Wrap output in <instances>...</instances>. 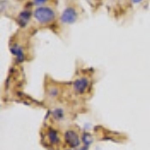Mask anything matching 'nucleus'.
Listing matches in <instances>:
<instances>
[{
	"label": "nucleus",
	"mask_w": 150,
	"mask_h": 150,
	"mask_svg": "<svg viewBox=\"0 0 150 150\" xmlns=\"http://www.w3.org/2000/svg\"><path fill=\"white\" fill-rule=\"evenodd\" d=\"M35 20L41 24H48L52 22L55 18V13L51 8L46 6H40L33 12Z\"/></svg>",
	"instance_id": "f257e3e1"
},
{
	"label": "nucleus",
	"mask_w": 150,
	"mask_h": 150,
	"mask_svg": "<svg viewBox=\"0 0 150 150\" xmlns=\"http://www.w3.org/2000/svg\"><path fill=\"white\" fill-rule=\"evenodd\" d=\"M60 20L62 23L65 24H72L77 20V12L72 7H67L65 10L62 12L60 16Z\"/></svg>",
	"instance_id": "f03ea898"
},
{
	"label": "nucleus",
	"mask_w": 150,
	"mask_h": 150,
	"mask_svg": "<svg viewBox=\"0 0 150 150\" xmlns=\"http://www.w3.org/2000/svg\"><path fill=\"white\" fill-rule=\"evenodd\" d=\"M64 139L70 147L77 148L80 145V139H79L78 135H77V133L74 130H67V131H65Z\"/></svg>",
	"instance_id": "7ed1b4c3"
},
{
	"label": "nucleus",
	"mask_w": 150,
	"mask_h": 150,
	"mask_svg": "<svg viewBox=\"0 0 150 150\" xmlns=\"http://www.w3.org/2000/svg\"><path fill=\"white\" fill-rule=\"evenodd\" d=\"M88 86H89V81L86 77L77 78L76 80L73 82V89L75 92L78 94L85 93L86 90L88 89Z\"/></svg>",
	"instance_id": "20e7f679"
},
{
	"label": "nucleus",
	"mask_w": 150,
	"mask_h": 150,
	"mask_svg": "<svg viewBox=\"0 0 150 150\" xmlns=\"http://www.w3.org/2000/svg\"><path fill=\"white\" fill-rule=\"evenodd\" d=\"M10 51L12 54L16 57L17 62H22L24 60V52H23L22 47H21L20 45L15 44V45H13V46H11Z\"/></svg>",
	"instance_id": "39448f33"
},
{
	"label": "nucleus",
	"mask_w": 150,
	"mask_h": 150,
	"mask_svg": "<svg viewBox=\"0 0 150 150\" xmlns=\"http://www.w3.org/2000/svg\"><path fill=\"white\" fill-rule=\"evenodd\" d=\"M47 138H48V141L50 142L52 145H56L59 143V136H58V133L55 131L54 129L50 128L47 132Z\"/></svg>",
	"instance_id": "423d86ee"
},
{
	"label": "nucleus",
	"mask_w": 150,
	"mask_h": 150,
	"mask_svg": "<svg viewBox=\"0 0 150 150\" xmlns=\"http://www.w3.org/2000/svg\"><path fill=\"white\" fill-rule=\"evenodd\" d=\"M52 116L56 120H62L65 116L64 110L62 108H55V109L52 110Z\"/></svg>",
	"instance_id": "0eeeda50"
},
{
	"label": "nucleus",
	"mask_w": 150,
	"mask_h": 150,
	"mask_svg": "<svg viewBox=\"0 0 150 150\" xmlns=\"http://www.w3.org/2000/svg\"><path fill=\"white\" fill-rule=\"evenodd\" d=\"M81 139H82V142H83L84 146H86V147H89L93 142V138H92V136H91V134H89V133H87V132L82 134Z\"/></svg>",
	"instance_id": "6e6552de"
},
{
	"label": "nucleus",
	"mask_w": 150,
	"mask_h": 150,
	"mask_svg": "<svg viewBox=\"0 0 150 150\" xmlns=\"http://www.w3.org/2000/svg\"><path fill=\"white\" fill-rule=\"evenodd\" d=\"M48 96L49 97H56V96L59 95V89L56 88V87H50L49 89H48Z\"/></svg>",
	"instance_id": "1a4fd4ad"
},
{
	"label": "nucleus",
	"mask_w": 150,
	"mask_h": 150,
	"mask_svg": "<svg viewBox=\"0 0 150 150\" xmlns=\"http://www.w3.org/2000/svg\"><path fill=\"white\" fill-rule=\"evenodd\" d=\"M19 18L21 19V22L26 23L29 20V18H30V12H29V11L21 12L20 15H19Z\"/></svg>",
	"instance_id": "9d476101"
},
{
	"label": "nucleus",
	"mask_w": 150,
	"mask_h": 150,
	"mask_svg": "<svg viewBox=\"0 0 150 150\" xmlns=\"http://www.w3.org/2000/svg\"><path fill=\"white\" fill-rule=\"evenodd\" d=\"M48 1V0H33V3L35 4V5H43V4H45L46 2Z\"/></svg>",
	"instance_id": "9b49d317"
},
{
	"label": "nucleus",
	"mask_w": 150,
	"mask_h": 150,
	"mask_svg": "<svg viewBox=\"0 0 150 150\" xmlns=\"http://www.w3.org/2000/svg\"><path fill=\"white\" fill-rule=\"evenodd\" d=\"M133 3H139V2H141L142 0H131Z\"/></svg>",
	"instance_id": "f8f14e48"
},
{
	"label": "nucleus",
	"mask_w": 150,
	"mask_h": 150,
	"mask_svg": "<svg viewBox=\"0 0 150 150\" xmlns=\"http://www.w3.org/2000/svg\"><path fill=\"white\" fill-rule=\"evenodd\" d=\"M88 149V147H86V146H83V147H81V148H79L78 150H87Z\"/></svg>",
	"instance_id": "ddd939ff"
},
{
	"label": "nucleus",
	"mask_w": 150,
	"mask_h": 150,
	"mask_svg": "<svg viewBox=\"0 0 150 150\" xmlns=\"http://www.w3.org/2000/svg\"><path fill=\"white\" fill-rule=\"evenodd\" d=\"M67 150H71V149H67Z\"/></svg>",
	"instance_id": "4468645a"
}]
</instances>
